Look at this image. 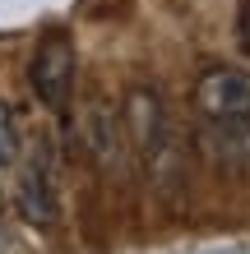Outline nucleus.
I'll list each match as a JSON object with an SVG mask.
<instances>
[{
    "label": "nucleus",
    "mask_w": 250,
    "mask_h": 254,
    "mask_svg": "<svg viewBox=\"0 0 250 254\" xmlns=\"http://www.w3.org/2000/svg\"><path fill=\"white\" fill-rule=\"evenodd\" d=\"M121 125H125V139H130V153L149 171L153 190L163 199L181 194V148H176V129L167 121L163 93L149 83H135L121 102Z\"/></svg>",
    "instance_id": "1"
},
{
    "label": "nucleus",
    "mask_w": 250,
    "mask_h": 254,
    "mask_svg": "<svg viewBox=\"0 0 250 254\" xmlns=\"http://www.w3.org/2000/svg\"><path fill=\"white\" fill-rule=\"evenodd\" d=\"M14 208L28 227L51 231L61 222V185H56V153L42 139L33 143V153L19 157V185H14Z\"/></svg>",
    "instance_id": "2"
},
{
    "label": "nucleus",
    "mask_w": 250,
    "mask_h": 254,
    "mask_svg": "<svg viewBox=\"0 0 250 254\" xmlns=\"http://www.w3.org/2000/svg\"><path fill=\"white\" fill-rule=\"evenodd\" d=\"M75 42L70 33H42V42L33 47V61H28V88L47 111H65L70 97H75Z\"/></svg>",
    "instance_id": "3"
},
{
    "label": "nucleus",
    "mask_w": 250,
    "mask_h": 254,
    "mask_svg": "<svg viewBox=\"0 0 250 254\" xmlns=\"http://www.w3.org/2000/svg\"><path fill=\"white\" fill-rule=\"evenodd\" d=\"M190 107H195L199 125H227L250 116V74L232 65H209L199 69L195 88H190Z\"/></svg>",
    "instance_id": "4"
},
{
    "label": "nucleus",
    "mask_w": 250,
    "mask_h": 254,
    "mask_svg": "<svg viewBox=\"0 0 250 254\" xmlns=\"http://www.w3.org/2000/svg\"><path fill=\"white\" fill-rule=\"evenodd\" d=\"M79 125H83V148H88V157H93L102 171H116V167L125 162V148H130L125 125H121V111H111L102 97H93Z\"/></svg>",
    "instance_id": "5"
},
{
    "label": "nucleus",
    "mask_w": 250,
    "mask_h": 254,
    "mask_svg": "<svg viewBox=\"0 0 250 254\" xmlns=\"http://www.w3.org/2000/svg\"><path fill=\"white\" fill-rule=\"evenodd\" d=\"M199 143L218 167L227 171H250V116L227 125H199Z\"/></svg>",
    "instance_id": "6"
},
{
    "label": "nucleus",
    "mask_w": 250,
    "mask_h": 254,
    "mask_svg": "<svg viewBox=\"0 0 250 254\" xmlns=\"http://www.w3.org/2000/svg\"><path fill=\"white\" fill-rule=\"evenodd\" d=\"M23 157V134H19V121H14V107L0 97V171L19 167Z\"/></svg>",
    "instance_id": "7"
},
{
    "label": "nucleus",
    "mask_w": 250,
    "mask_h": 254,
    "mask_svg": "<svg viewBox=\"0 0 250 254\" xmlns=\"http://www.w3.org/2000/svg\"><path fill=\"white\" fill-rule=\"evenodd\" d=\"M237 47H241V56H250V0L237 14Z\"/></svg>",
    "instance_id": "8"
}]
</instances>
